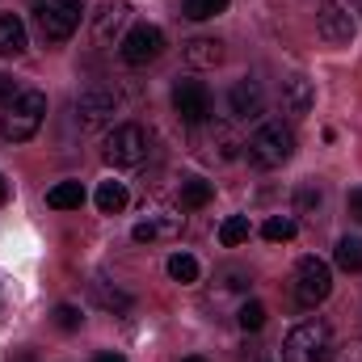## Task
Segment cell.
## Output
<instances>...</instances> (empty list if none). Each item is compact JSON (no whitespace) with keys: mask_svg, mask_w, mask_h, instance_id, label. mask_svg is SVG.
Returning <instances> with one entry per match:
<instances>
[{"mask_svg":"<svg viewBox=\"0 0 362 362\" xmlns=\"http://www.w3.org/2000/svg\"><path fill=\"white\" fill-rule=\"evenodd\" d=\"M93 295H97V303L101 308H110V312H131V295L127 291H110V282H93Z\"/></svg>","mask_w":362,"mask_h":362,"instance_id":"603a6c76","label":"cell"},{"mask_svg":"<svg viewBox=\"0 0 362 362\" xmlns=\"http://www.w3.org/2000/svg\"><path fill=\"white\" fill-rule=\"evenodd\" d=\"M0 202H8V185H4V177H0Z\"/></svg>","mask_w":362,"mask_h":362,"instance_id":"836d02e7","label":"cell"},{"mask_svg":"<svg viewBox=\"0 0 362 362\" xmlns=\"http://www.w3.org/2000/svg\"><path fill=\"white\" fill-rule=\"evenodd\" d=\"M127 198H131V194H127L122 181H101V185H97V211H101V215H118V211L127 206Z\"/></svg>","mask_w":362,"mask_h":362,"instance_id":"ac0fdd59","label":"cell"},{"mask_svg":"<svg viewBox=\"0 0 362 362\" xmlns=\"http://www.w3.org/2000/svg\"><path fill=\"white\" fill-rule=\"evenodd\" d=\"M148 152H152V135H148L139 122H122V127L110 131L101 156H105V165H114V169H135V165L148 160Z\"/></svg>","mask_w":362,"mask_h":362,"instance_id":"5b68a950","label":"cell"},{"mask_svg":"<svg viewBox=\"0 0 362 362\" xmlns=\"http://www.w3.org/2000/svg\"><path fill=\"white\" fill-rule=\"evenodd\" d=\"M228 110L236 118H262L266 114V93L257 81H236L232 93H228Z\"/></svg>","mask_w":362,"mask_h":362,"instance_id":"8fae6325","label":"cell"},{"mask_svg":"<svg viewBox=\"0 0 362 362\" xmlns=\"http://www.w3.org/2000/svg\"><path fill=\"white\" fill-rule=\"evenodd\" d=\"M81 320H85V316H81L72 303H59V308H55V325H59L64 333H76V329H81Z\"/></svg>","mask_w":362,"mask_h":362,"instance_id":"83f0119b","label":"cell"},{"mask_svg":"<svg viewBox=\"0 0 362 362\" xmlns=\"http://www.w3.org/2000/svg\"><path fill=\"white\" fill-rule=\"evenodd\" d=\"M245 156L253 169H282L295 156V131L286 122H262L245 144Z\"/></svg>","mask_w":362,"mask_h":362,"instance_id":"3957f363","label":"cell"},{"mask_svg":"<svg viewBox=\"0 0 362 362\" xmlns=\"http://www.w3.org/2000/svg\"><path fill=\"white\" fill-rule=\"evenodd\" d=\"M173 110H177V118L185 127H202L206 118H211V93L202 81H177L173 85Z\"/></svg>","mask_w":362,"mask_h":362,"instance_id":"ba28073f","label":"cell"},{"mask_svg":"<svg viewBox=\"0 0 362 362\" xmlns=\"http://www.w3.org/2000/svg\"><path fill=\"white\" fill-rule=\"evenodd\" d=\"M295 232H299V223H295L291 215H274V219H266V228H262V236H266L270 245H286V240H295Z\"/></svg>","mask_w":362,"mask_h":362,"instance_id":"7402d4cb","label":"cell"},{"mask_svg":"<svg viewBox=\"0 0 362 362\" xmlns=\"http://www.w3.org/2000/svg\"><path fill=\"white\" fill-rule=\"evenodd\" d=\"M181 55H185L189 68H219V64H223V42L198 34V38H189V42L181 47Z\"/></svg>","mask_w":362,"mask_h":362,"instance_id":"4fadbf2b","label":"cell"},{"mask_svg":"<svg viewBox=\"0 0 362 362\" xmlns=\"http://www.w3.org/2000/svg\"><path fill=\"white\" fill-rule=\"evenodd\" d=\"M211 181H202V177H189L185 185H181V211H198V206H206L211 202Z\"/></svg>","mask_w":362,"mask_h":362,"instance_id":"44dd1931","label":"cell"},{"mask_svg":"<svg viewBox=\"0 0 362 362\" xmlns=\"http://www.w3.org/2000/svg\"><path fill=\"white\" fill-rule=\"evenodd\" d=\"M127 13H131V4H127V0H105V4H101L97 25H93V34H97V42H101V47H110V38L127 25Z\"/></svg>","mask_w":362,"mask_h":362,"instance_id":"5bb4252c","label":"cell"},{"mask_svg":"<svg viewBox=\"0 0 362 362\" xmlns=\"http://www.w3.org/2000/svg\"><path fill=\"white\" fill-rule=\"evenodd\" d=\"M236 325H240L245 333H257V329L266 325V308H262L257 299H249V303H245V308L236 312Z\"/></svg>","mask_w":362,"mask_h":362,"instance_id":"4316f807","label":"cell"},{"mask_svg":"<svg viewBox=\"0 0 362 362\" xmlns=\"http://www.w3.org/2000/svg\"><path fill=\"white\" fill-rule=\"evenodd\" d=\"M249 215H228L223 223H219V245L223 249H236V245H245L249 240Z\"/></svg>","mask_w":362,"mask_h":362,"instance_id":"ffe728a7","label":"cell"},{"mask_svg":"<svg viewBox=\"0 0 362 362\" xmlns=\"http://www.w3.org/2000/svg\"><path fill=\"white\" fill-rule=\"evenodd\" d=\"M325 202V189L320 185H299L295 189V215H316Z\"/></svg>","mask_w":362,"mask_h":362,"instance_id":"cb8c5ba5","label":"cell"},{"mask_svg":"<svg viewBox=\"0 0 362 362\" xmlns=\"http://www.w3.org/2000/svg\"><path fill=\"white\" fill-rule=\"evenodd\" d=\"M181 232V215H156V219H144V223H135V240L139 245H152V240H160V236H177Z\"/></svg>","mask_w":362,"mask_h":362,"instance_id":"9a60e30c","label":"cell"},{"mask_svg":"<svg viewBox=\"0 0 362 362\" xmlns=\"http://www.w3.org/2000/svg\"><path fill=\"white\" fill-rule=\"evenodd\" d=\"M346 211H350V219H358V223H362V185H358V189H350V198H346Z\"/></svg>","mask_w":362,"mask_h":362,"instance_id":"f546056e","label":"cell"},{"mask_svg":"<svg viewBox=\"0 0 362 362\" xmlns=\"http://www.w3.org/2000/svg\"><path fill=\"white\" fill-rule=\"evenodd\" d=\"M93 362H127V358H122V354H97Z\"/></svg>","mask_w":362,"mask_h":362,"instance_id":"d6a6232c","label":"cell"},{"mask_svg":"<svg viewBox=\"0 0 362 362\" xmlns=\"http://www.w3.org/2000/svg\"><path fill=\"white\" fill-rule=\"evenodd\" d=\"M295 299H299V308H316V303H325L329 299V291H333V270H329V262H320V257H303L299 266H295Z\"/></svg>","mask_w":362,"mask_h":362,"instance_id":"8992f818","label":"cell"},{"mask_svg":"<svg viewBox=\"0 0 362 362\" xmlns=\"http://www.w3.org/2000/svg\"><path fill=\"white\" fill-rule=\"evenodd\" d=\"M42 118H47V93L21 89L8 105H4V114H0V135H4L8 144H25V139L38 135Z\"/></svg>","mask_w":362,"mask_h":362,"instance_id":"6da1fadb","label":"cell"},{"mask_svg":"<svg viewBox=\"0 0 362 362\" xmlns=\"http://www.w3.org/2000/svg\"><path fill=\"white\" fill-rule=\"evenodd\" d=\"M333 358H337V341H333V329L325 320H303L282 341V362H333Z\"/></svg>","mask_w":362,"mask_h":362,"instance_id":"7a4b0ae2","label":"cell"},{"mask_svg":"<svg viewBox=\"0 0 362 362\" xmlns=\"http://www.w3.org/2000/svg\"><path fill=\"white\" fill-rule=\"evenodd\" d=\"M341 362H362V337H354V341L341 346Z\"/></svg>","mask_w":362,"mask_h":362,"instance_id":"4dcf8cb0","label":"cell"},{"mask_svg":"<svg viewBox=\"0 0 362 362\" xmlns=\"http://www.w3.org/2000/svg\"><path fill=\"white\" fill-rule=\"evenodd\" d=\"M114 114H118V97H114L110 89H85L81 97H76V118H81L85 131H101V127H110Z\"/></svg>","mask_w":362,"mask_h":362,"instance_id":"30bf717a","label":"cell"},{"mask_svg":"<svg viewBox=\"0 0 362 362\" xmlns=\"http://www.w3.org/2000/svg\"><path fill=\"white\" fill-rule=\"evenodd\" d=\"M169 278L181 282V286H185V282H198V262H194L189 253H173V257H169Z\"/></svg>","mask_w":362,"mask_h":362,"instance_id":"d4e9b609","label":"cell"},{"mask_svg":"<svg viewBox=\"0 0 362 362\" xmlns=\"http://www.w3.org/2000/svg\"><path fill=\"white\" fill-rule=\"evenodd\" d=\"M30 13L42 42H68L85 17V0H34Z\"/></svg>","mask_w":362,"mask_h":362,"instance_id":"277c9868","label":"cell"},{"mask_svg":"<svg viewBox=\"0 0 362 362\" xmlns=\"http://www.w3.org/2000/svg\"><path fill=\"white\" fill-rule=\"evenodd\" d=\"M312 105H316V85H312L308 76H291V81H282V110H286L291 118L312 114Z\"/></svg>","mask_w":362,"mask_h":362,"instance_id":"7c38bea8","label":"cell"},{"mask_svg":"<svg viewBox=\"0 0 362 362\" xmlns=\"http://www.w3.org/2000/svg\"><path fill=\"white\" fill-rule=\"evenodd\" d=\"M181 362H206V358H198V354H194V358H181Z\"/></svg>","mask_w":362,"mask_h":362,"instance_id":"d590c367","label":"cell"},{"mask_svg":"<svg viewBox=\"0 0 362 362\" xmlns=\"http://www.w3.org/2000/svg\"><path fill=\"white\" fill-rule=\"evenodd\" d=\"M333 262L346 274H362V236H341L333 249Z\"/></svg>","mask_w":362,"mask_h":362,"instance_id":"d6986e66","label":"cell"},{"mask_svg":"<svg viewBox=\"0 0 362 362\" xmlns=\"http://www.w3.org/2000/svg\"><path fill=\"white\" fill-rule=\"evenodd\" d=\"M316 34L329 47H350L354 42V13H346L337 0H325L316 8Z\"/></svg>","mask_w":362,"mask_h":362,"instance_id":"9c48e42d","label":"cell"},{"mask_svg":"<svg viewBox=\"0 0 362 362\" xmlns=\"http://www.w3.org/2000/svg\"><path fill=\"white\" fill-rule=\"evenodd\" d=\"M47 206H55V211H81V206H85V185H81V181H59V185H51V189H47Z\"/></svg>","mask_w":362,"mask_h":362,"instance_id":"2e32d148","label":"cell"},{"mask_svg":"<svg viewBox=\"0 0 362 362\" xmlns=\"http://www.w3.org/2000/svg\"><path fill=\"white\" fill-rule=\"evenodd\" d=\"M118 55H122V64H131V68H144V64H152V59H160L165 55V30L160 25H131L127 30V38L118 42Z\"/></svg>","mask_w":362,"mask_h":362,"instance_id":"52a82bcc","label":"cell"},{"mask_svg":"<svg viewBox=\"0 0 362 362\" xmlns=\"http://www.w3.org/2000/svg\"><path fill=\"white\" fill-rule=\"evenodd\" d=\"M25 51V25L13 13H0V55H21Z\"/></svg>","mask_w":362,"mask_h":362,"instance_id":"e0dca14e","label":"cell"},{"mask_svg":"<svg viewBox=\"0 0 362 362\" xmlns=\"http://www.w3.org/2000/svg\"><path fill=\"white\" fill-rule=\"evenodd\" d=\"M228 8V0H185V17L189 21H211Z\"/></svg>","mask_w":362,"mask_h":362,"instance_id":"484cf974","label":"cell"},{"mask_svg":"<svg viewBox=\"0 0 362 362\" xmlns=\"http://www.w3.org/2000/svg\"><path fill=\"white\" fill-rule=\"evenodd\" d=\"M223 278H228V282H223L228 291H245V286H249V278H245V274H240V270H228V274H223Z\"/></svg>","mask_w":362,"mask_h":362,"instance_id":"1f68e13d","label":"cell"},{"mask_svg":"<svg viewBox=\"0 0 362 362\" xmlns=\"http://www.w3.org/2000/svg\"><path fill=\"white\" fill-rule=\"evenodd\" d=\"M17 81H13V76H4V72H0V105H8V101H13V97H17Z\"/></svg>","mask_w":362,"mask_h":362,"instance_id":"f1b7e54d","label":"cell"},{"mask_svg":"<svg viewBox=\"0 0 362 362\" xmlns=\"http://www.w3.org/2000/svg\"><path fill=\"white\" fill-rule=\"evenodd\" d=\"M350 4H354V13H362V0H350Z\"/></svg>","mask_w":362,"mask_h":362,"instance_id":"e575fe53","label":"cell"}]
</instances>
